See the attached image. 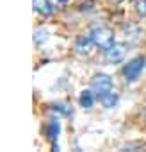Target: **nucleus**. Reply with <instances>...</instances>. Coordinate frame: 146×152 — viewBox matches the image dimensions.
I'll use <instances>...</instances> for the list:
<instances>
[{"label":"nucleus","instance_id":"nucleus-13","mask_svg":"<svg viewBox=\"0 0 146 152\" xmlns=\"http://www.w3.org/2000/svg\"><path fill=\"white\" fill-rule=\"evenodd\" d=\"M111 2H114V4H119V2H121V0H111Z\"/></svg>","mask_w":146,"mask_h":152},{"label":"nucleus","instance_id":"nucleus-4","mask_svg":"<svg viewBox=\"0 0 146 152\" xmlns=\"http://www.w3.org/2000/svg\"><path fill=\"white\" fill-rule=\"evenodd\" d=\"M126 56V43H112L109 48H105V61L107 63H112V64H118L125 59Z\"/></svg>","mask_w":146,"mask_h":152},{"label":"nucleus","instance_id":"nucleus-1","mask_svg":"<svg viewBox=\"0 0 146 152\" xmlns=\"http://www.w3.org/2000/svg\"><path fill=\"white\" fill-rule=\"evenodd\" d=\"M144 66H146V59H144L142 56H137V57L130 59V61L123 66V77H125V81H126V83L137 81L139 75H141L142 70H144Z\"/></svg>","mask_w":146,"mask_h":152},{"label":"nucleus","instance_id":"nucleus-7","mask_svg":"<svg viewBox=\"0 0 146 152\" xmlns=\"http://www.w3.org/2000/svg\"><path fill=\"white\" fill-rule=\"evenodd\" d=\"M59 132H61V124H59L57 120H52V122L46 124V136H48V140L53 143V148H55V150H59V147L55 145V140L59 138Z\"/></svg>","mask_w":146,"mask_h":152},{"label":"nucleus","instance_id":"nucleus-11","mask_svg":"<svg viewBox=\"0 0 146 152\" xmlns=\"http://www.w3.org/2000/svg\"><path fill=\"white\" fill-rule=\"evenodd\" d=\"M135 13L142 18H146V0H137L135 2Z\"/></svg>","mask_w":146,"mask_h":152},{"label":"nucleus","instance_id":"nucleus-8","mask_svg":"<svg viewBox=\"0 0 146 152\" xmlns=\"http://www.w3.org/2000/svg\"><path fill=\"white\" fill-rule=\"evenodd\" d=\"M79 104L84 109H91L93 104H95V91L93 90H84L80 93V97H79Z\"/></svg>","mask_w":146,"mask_h":152},{"label":"nucleus","instance_id":"nucleus-3","mask_svg":"<svg viewBox=\"0 0 146 152\" xmlns=\"http://www.w3.org/2000/svg\"><path fill=\"white\" fill-rule=\"evenodd\" d=\"M91 90H93L95 95L100 99V97H103L105 93H109V91L114 90V86H112V79L109 77L107 73H96L95 77L91 79Z\"/></svg>","mask_w":146,"mask_h":152},{"label":"nucleus","instance_id":"nucleus-10","mask_svg":"<svg viewBox=\"0 0 146 152\" xmlns=\"http://www.w3.org/2000/svg\"><path fill=\"white\" fill-rule=\"evenodd\" d=\"M46 41H48V32H46L45 29L38 27V29L34 31V45H36V47H41V45H45Z\"/></svg>","mask_w":146,"mask_h":152},{"label":"nucleus","instance_id":"nucleus-6","mask_svg":"<svg viewBox=\"0 0 146 152\" xmlns=\"http://www.w3.org/2000/svg\"><path fill=\"white\" fill-rule=\"evenodd\" d=\"M32 7H34V11H36L38 15H41V16H50L52 11H53L50 0H32Z\"/></svg>","mask_w":146,"mask_h":152},{"label":"nucleus","instance_id":"nucleus-12","mask_svg":"<svg viewBox=\"0 0 146 152\" xmlns=\"http://www.w3.org/2000/svg\"><path fill=\"white\" fill-rule=\"evenodd\" d=\"M66 2H68V0H50V4H52L53 9H62L66 6Z\"/></svg>","mask_w":146,"mask_h":152},{"label":"nucleus","instance_id":"nucleus-5","mask_svg":"<svg viewBox=\"0 0 146 152\" xmlns=\"http://www.w3.org/2000/svg\"><path fill=\"white\" fill-rule=\"evenodd\" d=\"M95 43L91 39V36H79L75 39V50L80 54V56H89L91 50H93Z\"/></svg>","mask_w":146,"mask_h":152},{"label":"nucleus","instance_id":"nucleus-2","mask_svg":"<svg viewBox=\"0 0 146 152\" xmlns=\"http://www.w3.org/2000/svg\"><path fill=\"white\" fill-rule=\"evenodd\" d=\"M89 36H91L95 47H100V48H103V50L109 48V47L114 43V31L109 29V27H103V25L95 27Z\"/></svg>","mask_w":146,"mask_h":152},{"label":"nucleus","instance_id":"nucleus-9","mask_svg":"<svg viewBox=\"0 0 146 152\" xmlns=\"http://www.w3.org/2000/svg\"><path fill=\"white\" fill-rule=\"evenodd\" d=\"M100 102H102V106H103V107L111 109V107H114V106L118 104V93L112 90V91L105 93L103 97H100Z\"/></svg>","mask_w":146,"mask_h":152}]
</instances>
